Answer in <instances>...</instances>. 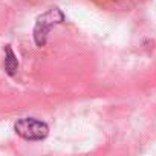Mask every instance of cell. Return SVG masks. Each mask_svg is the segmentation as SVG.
Instances as JSON below:
<instances>
[{"mask_svg": "<svg viewBox=\"0 0 156 156\" xmlns=\"http://www.w3.org/2000/svg\"><path fill=\"white\" fill-rule=\"evenodd\" d=\"M16 133L26 141H41L49 135V127L46 122L37 118H20L14 122Z\"/></svg>", "mask_w": 156, "mask_h": 156, "instance_id": "2", "label": "cell"}, {"mask_svg": "<svg viewBox=\"0 0 156 156\" xmlns=\"http://www.w3.org/2000/svg\"><path fill=\"white\" fill-rule=\"evenodd\" d=\"M17 69H19V60H17L12 48L8 44L5 48V70L9 76H12V75H16Z\"/></svg>", "mask_w": 156, "mask_h": 156, "instance_id": "3", "label": "cell"}, {"mask_svg": "<svg viewBox=\"0 0 156 156\" xmlns=\"http://www.w3.org/2000/svg\"><path fill=\"white\" fill-rule=\"evenodd\" d=\"M64 22V14L58 8H51L41 16L37 17L35 26H34V40L37 46H44L48 40V34L52 26L60 25Z\"/></svg>", "mask_w": 156, "mask_h": 156, "instance_id": "1", "label": "cell"}]
</instances>
